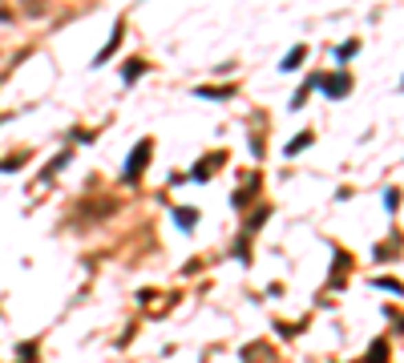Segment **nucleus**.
I'll use <instances>...</instances> for the list:
<instances>
[{
	"label": "nucleus",
	"instance_id": "f03ea898",
	"mask_svg": "<svg viewBox=\"0 0 404 363\" xmlns=\"http://www.w3.org/2000/svg\"><path fill=\"white\" fill-rule=\"evenodd\" d=\"M368 363H384V343H376V351L368 355Z\"/></svg>",
	"mask_w": 404,
	"mask_h": 363
},
{
	"label": "nucleus",
	"instance_id": "f257e3e1",
	"mask_svg": "<svg viewBox=\"0 0 404 363\" xmlns=\"http://www.w3.org/2000/svg\"><path fill=\"white\" fill-rule=\"evenodd\" d=\"M142 162H150V146H138V153H134L129 166H125V178H134V174L142 170Z\"/></svg>",
	"mask_w": 404,
	"mask_h": 363
}]
</instances>
